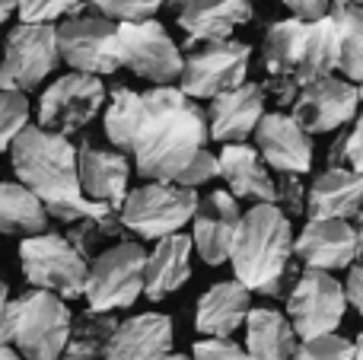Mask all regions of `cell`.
Instances as JSON below:
<instances>
[{
  "instance_id": "obj_1",
  "label": "cell",
  "mask_w": 363,
  "mask_h": 360,
  "mask_svg": "<svg viewBox=\"0 0 363 360\" xmlns=\"http://www.w3.org/2000/svg\"><path fill=\"white\" fill-rule=\"evenodd\" d=\"M147 112L134 150V169L144 182L198 189L220 176V157L207 150V108L179 86H153L144 93Z\"/></svg>"
},
{
  "instance_id": "obj_33",
  "label": "cell",
  "mask_w": 363,
  "mask_h": 360,
  "mask_svg": "<svg viewBox=\"0 0 363 360\" xmlns=\"http://www.w3.org/2000/svg\"><path fill=\"white\" fill-rule=\"evenodd\" d=\"M125 220H121V210H112L106 217H93V220H80V223H70L67 227V242L83 255L86 261H96L102 252H106V242L108 240H121L125 242Z\"/></svg>"
},
{
  "instance_id": "obj_7",
  "label": "cell",
  "mask_w": 363,
  "mask_h": 360,
  "mask_svg": "<svg viewBox=\"0 0 363 360\" xmlns=\"http://www.w3.org/2000/svg\"><path fill=\"white\" fill-rule=\"evenodd\" d=\"M252 48L239 38L226 42H201L185 45V70H182L179 89L188 99H217L223 93L245 86Z\"/></svg>"
},
{
  "instance_id": "obj_36",
  "label": "cell",
  "mask_w": 363,
  "mask_h": 360,
  "mask_svg": "<svg viewBox=\"0 0 363 360\" xmlns=\"http://www.w3.org/2000/svg\"><path fill=\"white\" fill-rule=\"evenodd\" d=\"M89 10L106 16L115 26H131V23H147L157 16L160 4L157 0H96L89 4Z\"/></svg>"
},
{
  "instance_id": "obj_13",
  "label": "cell",
  "mask_w": 363,
  "mask_h": 360,
  "mask_svg": "<svg viewBox=\"0 0 363 360\" xmlns=\"http://www.w3.org/2000/svg\"><path fill=\"white\" fill-rule=\"evenodd\" d=\"M115 35H118V26L108 23L99 13H83V16L64 19L57 26L61 64L74 67L77 74H89V77L115 74L121 67L115 61Z\"/></svg>"
},
{
  "instance_id": "obj_47",
  "label": "cell",
  "mask_w": 363,
  "mask_h": 360,
  "mask_svg": "<svg viewBox=\"0 0 363 360\" xmlns=\"http://www.w3.org/2000/svg\"><path fill=\"white\" fill-rule=\"evenodd\" d=\"M16 10H19V4H13V0H0V23H6Z\"/></svg>"
},
{
  "instance_id": "obj_10",
  "label": "cell",
  "mask_w": 363,
  "mask_h": 360,
  "mask_svg": "<svg viewBox=\"0 0 363 360\" xmlns=\"http://www.w3.org/2000/svg\"><path fill=\"white\" fill-rule=\"evenodd\" d=\"M61 64L57 26H26L19 23L4 42L0 61V93H32Z\"/></svg>"
},
{
  "instance_id": "obj_49",
  "label": "cell",
  "mask_w": 363,
  "mask_h": 360,
  "mask_svg": "<svg viewBox=\"0 0 363 360\" xmlns=\"http://www.w3.org/2000/svg\"><path fill=\"white\" fill-rule=\"evenodd\" d=\"M354 344H357V360H363V332L354 338Z\"/></svg>"
},
{
  "instance_id": "obj_4",
  "label": "cell",
  "mask_w": 363,
  "mask_h": 360,
  "mask_svg": "<svg viewBox=\"0 0 363 360\" xmlns=\"http://www.w3.org/2000/svg\"><path fill=\"white\" fill-rule=\"evenodd\" d=\"M70 310L48 291H26L4 319L0 344H13L26 360H61L70 338Z\"/></svg>"
},
{
  "instance_id": "obj_38",
  "label": "cell",
  "mask_w": 363,
  "mask_h": 360,
  "mask_svg": "<svg viewBox=\"0 0 363 360\" xmlns=\"http://www.w3.org/2000/svg\"><path fill=\"white\" fill-rule=\"evenodd\" d=\"M277 208L287 217H303L309 210V189L300 176H277Z\"/></svg>"
},
{
  "instance_id": "obj_23",
  "label": "cell",
  "mask_w": 363,
  "mask_h": 360,
  "mask_svg": "<svg viewBox=\"0 0 363 360\" xmlns=\"http://www.w3.org/2000/svg\"><path fill=\"white\" fill-rule=\"evenodd\" d=\"M172 319L163 313H140L118 325L106 360H166L172 354Z\"/></svg>"
},
{
  "instance_id": "obj_3",
  "label": "cell",
  "mask_w": 363,
  "mask_h": 360,
  "mask_svg": "<svg viewBox=\"0 0 363 360\" xmlns=\"http://www.w3.org/2000/svg\"><path fill=\"white\" fill-rule=\"evenodd\" d=\"M294 227L277 204H255V208H249V214H242L230 255L239 284L271 300L290 297L296 281L306 271V268H300V261H294Z\"/></svg>"
},
{
  "instance_id": "obj_28",
  "label": "cell",
  "mask_w": 363,
  "mask_h": 360,
  "mask_svg": "<svg viewBox=\"0 0 363 360\" xmlns=\"http://www.w3.org/2000/svg\"><path fill=\"white\" fill-rule=\"evenodd\" d=\"M48 223V208L23 182H0V233L6 236H42Z\"/></svg>"
},
{
  "instance_id": "obj_39",
  "label": "cell",
  "mask_w": 363,
  "mask_h": 360,
  "mask_svg": "<svg viewBox=\"0 0 363 360\" xmlns=\"http://www.w3.org/2000/svg\"><path fill=\"white\" fill-rule=\"evenodd\" d=\"M191 360H252L242 344L230 342V338H204L194 342Z\"/></svg>"
},
{
  "instance_id": "obj_19",
  "label": "cell",
  "mask_w": 363,
  "mask_h": 360,
  "mask_svg": "<svg viewBox=\"0 0 363 360\" xmlns=\"http://www.w3.org/2000/svg\"><path fill=\"white\" fill-rule=\"evenodd\" d=\"M264 89L262 83H245V86L223 93L207 106V125L211 140L220 144H245V137H255L258 125L264 118Z\"/></svg>"
},
{
  "instance_id": "obj_25",
  "label": "cell",
  "mask_w": 363,
  "mask_h": 360,
  "mask_svg": "<svg viewBox=\"0 0 363 360\" xmlns=\"http://www.w3.org/2000/svg\"><path fill=\"white\" fill-rule=\"evenodd\" d=\"M191 252L194 242L185 233L160 240L153 246L150 259H147V284H144L147 300L160 303V300L172 297L182 284H188V278H191Z\"/></svg>"
},
{
  "instance_id": "obj_12",
  "label": "cell",
  "mask_w": 363,
  "mask_h": 360,
  "mask_svg": "<svg viewBox=\"0 0 363 360\" xmlns=\"http://www.w3.org/2000/svg\"><path fill=\"white\" fill-rule=\"evenodd\" d=\"M106 96L108 93L99 77L70 70V74L57 77L51 86H45L42 99H38V128L67 137L96 118Z\"/></svg>"
},
{
  "instance_id": "obj_40",
  "label": "cell",
  "mask_w": 363,
  "mask_h": 360,
  "mask_svg": "<svg viewBox=\"0 0 363 360\" xmlns=\"http://www.w3.org/2000/svg\"><path fill=\"white\" fill-rule=\"evenodd\" d=\"M262 89H264V99H274V106H281V108H294L303 93L296 77H268L262 83Z\"/></svg>"
},
{
  "instance_id": "obj_42",
  "label": "cell",
  "mask_w": 363,
  "mask_h": 360,
  "mask_svg": "<svg viewBox=\"0 0 363 360\" xmlns=\"http://www.w3.org/2000/svg\"><path fill=\"white\" fill-rule=\"evenodd\" d=\"M347 166L363 176V108H360L357 118H354L351 137H347Z\"/></svg>"
},
{
  "instance_id": "obj_46",
  "label": "cell",
  "mask_w": 363,
  "mask_h": 360,
  "mask_svg": "<svg viewBox=\"0 0 363 360\" xmlns=\"http://www.w3.org/2000/svg\"><path fill=\"white\" fill-rule=\"evenodd\" d=\"M354 233H357V261L363 265V210L354 217Z\"/></svg>"
},
{
  "instance_id": "obj_43",
  "label": "cell",
  "mask_w": 363,
  "mask_h": 360,
  "mask_svg": "<svg viewBox=\"0 0 363 360\" xmlns=\"http://www.w3.org/2000/svg\"><path fill=\"white\" fill-rule=\"evenodd\" d=\"M345 291H347V303L363 316V265H354L351 271H347Z\"/></svg>"
},
{
  "instance_id": "obj_16",
  "label": "cell",
  "mask_w": 363,
  "mask_h": 360,
  "mask_svg": "<svg viewBox=\"0 0 363 360\" xmlns=\"http://www.w3.org/2000/svg\"><path fill=\"white\" fill-rule=\"evenodd\" d=\"M255 150L277 176H306L313 169V137L294 115L268 112L255 131Z\"/></svg>"
},
{
  "instance_id": "obj_35",
  "label": "cell",
  "mask_w": 363,
  "mask_h": 360,
  "mask_svg": "<svg viewBox=\"0 0 363 360\" xmlns=\"http://www.w3.org/2000/svg\"><path fill=\"white\" fill-rule=\"evenodd\" d=\"M29 128V99L23 93H0V153L13 150Z\"/></svg>"
},
{
  "instance_id": "obj_27",
  "label": "cell",
  "mask_w": 363,
  "mask_h": 360,
  "mask_svg": "<svg viewBox=\"0 0 363 360\" xmlns=\"http://www.w3.org/2000/svg\"><path fill=\"white\" fill-rule=\"evenodd\" d=\"M338 61H341V48H338V26H335V19L328 16L322 23L306 26L300 64H296V83L306 89L319 80H328L338 70Z\"/></svg>"
},
{
  "instance_id": "obj_2",
  "label": "cell",
  "mask_w": 363,
  "mask_h": 360,
  "mask_svg": "<svg viewBox=\"0 0 363 360\" xmlns=\"http://www.w3.org/2000/svg\"><path fill=\"white\" fill-rule=\"evenodd\" d=\"M13 172L29 191L42 198L48 217L61 223H80L93 217L112 214V208L96 204L83 195L80 185V147L67 137L51 134L38 125H29L10 150Z\"/></svg>"
},
{
  "instance_id": "obj_45",
  "label": "cell",
  "mask_w": 363,
  "mask_h": 360,
  "mask_svg": "<svg viewBox=\"0 0 363 360\" xmlns=\"http://www.w3.org/2000/svg\"><path fill=\"white\" fill-rule=\"evenodd\" d=\"M10 287H6V281H0V332H4V319H6V310H10Z\"/></svg>"
},
{
  "instance_id": "obj_32",
  "label": "cell",
  "mask_w": 363,
  "mask_h": 360,
  "mask_svg": "<svg viewBox=\"0 0 363 360\" xmlns=\"http://www.w3.org/2000/svg\"><path fill=\"white\" fill-rule=\"evenodd\" d=\"M303 35H306V23L300 19H277L268 26L262 42V57L268 77H296V64H300Z\"/></svg>"
},
{
  "instance_id": "obj_34",
  "label": "cell",
  "mask_w": 363,
  "mask_h": 360,
  "mask_svg": "<svg viewBox=\"0 0 363 360\" xmlns=\"http://www.w3.org/2000/svg\"><path fill=\"white\" fill-rule=\"evenodd\" d=\"M89 10V4H70V0H23L19 4V23L26 26H55V19H74L83 16Z\"/></svg>"
},
{
  "instance_id": "obj_15",
  "label": "cell",
  "mask_w": 363,
  "mask_h": 360,
  "mask_svg": "<svg viewBox=\"0 0 363 360\" xmlns=\"http://www.w3.org/2000/svg\"><path fill=\"white\" fill-rule=\"evenodd\" d=\"M239 223H242V210L230 191L213 189L207 198H201L198 214L191 220V242L204 265L220 268L223 261H230Z\"/></svg>"
},
{
  "instance_id": "obj_8",
  "label": "cell",
  "mask_w": 363,
  "mask_h": 360,
  "mask_svg": "<svg viewBox=\"0 0 363 360\" xmlns=\"http://www.w3.org/2000/svg\"><path fill=\"white\" fill-rule=\"evenodd\" d=\"M198 191L182 189V185L166 182H144L128 195L125 208H121V220H125L128 233L140 236V240H169L182 233L185 223L194 220L198 214Z\"/></svg>"
},
{
  "instance_id": "obj_24",
  "label": "cell",
  "mask_w": 363,
  "mask_h": 360,
  "mask_svg": "<svg viewBox=\"0 0 363 360\" xmlns=\"http://www.w3.org/2000/svg\"><path fill=\"white\" fill-rule=\"evenodd\" d=\"M363 210V176L354 169H325L309 185V220H351Z\"/></svg>"
},
{
  "instance_id": "obj_44",
  "label": "cell",
  "mask_w": 363,
  "mask_h": 360,
  "mask_svg": "<svg viewBox=\"0 0 363 360\" xmlns=\"http://www.w3.org/2000/svg\"><path fill=\"white\" fill-rule=\"evenodd\" d=\"M347 137H351V131H341L338 137L332 140V147H328V169H351L347 166Z\"/></svg>"
},
{
  "instance_id": "obj_17",
  "label": "cell",
  "mask_w": 363,
  "mask_h": 360,
  "mask_svg": "<svg viewBox=\"0 0 363 360\" xmlns=\"http://www.w3.org/2000/svg\"><path fill=\"white\" fill-rule=\"evenodd\" d=\"M296 259L306 271H338L357 261V233L351 220H306L296 236Z\"/></svg>"
},
{
  "instance_id": "obj_21",
  "label": "cell",
  "mask_w": 363,
  "mask_h": 360,
  "mask_svg": "<svg viewBox=\"0 0 363 360\" xmlns=\"http://www.w3.org/2000/svg\"><path fill=\"white\" fill-rule=\"evenodd\" d=\"M252 291L239 281H217L204 291L194 310V329L204 338H230L239 325L249 322Z\"/></svg>"
},
{
  "instance_id": "obj_30",
  "label": "cell",
  "mask_w": 363,
  "mask_h": 360,
  "mask_svg": "<svg viewBox=\"0 0 363 360\" xmlns=\"http://www.w3.org/2000/svg\"><path fill=\"white\" fill-rule=\"evenodd\" d=\"M118 325L121 322L112 313L86 310V313H80V316H74L67 351H64L61 360H106L108 344H112Z\"/></svg>"
},
{
  "instance_id": "obj_22",
  "label": "cell",
  "mask_w": 363,
  "mask_h": 360,
  "mask_svg": "<svg viewBox=\"0 0 363 360\" xmlns=\"http://www.w3.org/2000/svg\"><path fill=\"white\" fill-rule=\"evenodd\" d=\"M220 157V179L226 182L230 195L245 198L255 204H277V182L271 179L268 163L249 144H226Z\"/></svg>"
},
{
  "instance_id": "obj_6",
  "label": "cell",
  "mask_w": 363,
  "mask_h": 360,
  "mask_svg": "<svg viewBox=\"0 0 363 360\" xmlns=\"http://www.w3.org/2000/svg\"><path fill=\"white\" fill-rule=\"evenodd\" d=\"M19 265L35 291H48L61 300L86 293L89 261L61 233H42L19 242Z\"/></svg>"
},
{
  "instance_id": "obj_9",
  "label": "cell",
  "mask_w": 363,
  "mask_h": 360,
  "mask_svg": "<svg viewBox=\"0 0 363 360\" xmlns=\"http://www.w3.org/2000/svg\"><path fill=\"white\" fill-rule=\"evenodd\" d=\"M115 61L140 80H150L153 86H172L182 80V70H185V55L157 19L118 26Z\"/></svg>"
},
{
  "instance_id": "obj_29",
  "label": "cell",
  "mask_w": 363,
  "mask_h": 360,
  "mask_svg": "<svg viewBox=\"0 0 363 360\" xmlns=\"http://www.w3.org/2000/svg\"><path fill=\"white\" fill-rule=\"evenodd\" d=\"M144 112H147V99L144 93H134L128 86H115L108 96V108H106V140L108 147H115L118 153H131L138 150L140 140V128H144Z\"/></svg>"
},
{
  "instance_id": "obj_48",
  "label": "cell",
  "mask_w": 363,
  "mask_h": 360,
  "mask_svg": "<svg viewBox=\"0 0 363 360\" xmlns=\"http://www.w3.org/2000/svg\"><path fill=\"white\" fill-rule=\"evenodd\" d=\"M0 360H26L13 344H0Z\"/></svg>"
},
{
  "instance_id": "obj_41",
  "label": "cell",
  "mask_w": 363,
  "mask_h": 360,
  "mask_svg": "<svg viewBox=\"0 0 363 360\" xmlns=\"http://www.w3.org/2000/svg\"><path fill=\"white\" fill-rule=\"evenodd\" d=\"M287 10L294 13V19H300L306 26L322 23V19L332 16V4L328 0H287Z\"/></svg>"
},
{
  "instance_id": "obj_31",
  "label": "cell",
  "mask_w": 363,
  "mask_h": 360,
  "mask_svg": "<svg viewBox=\"0 0 363 360\" xmlns=\"http://www.w3.org/2000/svg\"><path fill=\"white\" fill-rule=\"evenodd\" d=\"M332 19L338 26V70L345 74L347 83L360 86L363 96V4L338 0V4H332Z\"/></svg>"
},
{
  "instance_id": "obj_18",
  "label": "cell",
  "mask_w": 363,
  "mask_h": 360,
  "mask_svg": "<svg viewBox=\"0 0 363 360\" xmlns=\"http://www.w3.org/2000/svg\"><path fill=\"white\" fill-rule=\"evenodd\" d=\"M128 179H131V166L125 153H118L115 147L89 144V140L80 144V185L89 201L121 210L131 195Z\"/></svg>"
},
{
  "instance_id": "obj_50",
  "label": "cell",
  "mask_w": 363,
  "mask_h": 360,
  "mask_svg": "<svg viewBox=\"0 0 363 360\" xmlns=\"http://www.w3.org/2000/svg\"><path fill=\"white\" fill-rule=\"evenodd\" d=\"M166 360H191V357H188V354H169Z\"/></svg>"
},
{
  "instance_id": "obj_14",
  "label": "cell",
  "mask_w": 363,
  "mask_h": 360,
  "mask_svg": "<svg viewBox=\"0 0 363 360\" xmlns=\"http://www.w3.org/2000/svg\"><path fill=\"white\" fill-rule=\"evenodd\" d=\"M363 108L360 86L347 83L345 77H328L300 93L294 106V121L306 134H325L345 128L351 118H357Z\"/></svg>"
},
{
  "instance_id": "obj_5",
  "label": "cell",
  "mask_w": 363,
  "mask_h": 360,
  "mask_svg": "<svg viewBox=\"0 0 363 360\" xmlns=\"http://www.w3.org/2000/svg\"><path fill=\"white\" fill-rule=\"evenodd\" d=\"M147 249L138 240L108 246L96 261H89L86 303L96 313H115L138 303L147 284Z\"/></svg>"
},
{
  "instance_id": "obj_37",
  "label": "cell",
  "mask_w": 363,
  "mask_h": 360,
  "mask_svg": "<svg viewBox=\"0 0 363 360\" xmlns=\"http://www.w3.org/2000/svg\"><path fill=\"white\" fill-rule=\"evenodd\" d=\"M294 360H357V344L345 335H325L300 342Z\"/></svg>"
},
{
  "instance_id": "obj_20",
  "label": "cell",
  "mask_w": 363,
  "mask_h": 360,
  "mask_svg": "<svg viewBox=\"0 0 363 360\" xmlns=\"http://www.w3.org/2000/svg\"><path fill=\"white\" fill-rule=\"evenodd\" d=\"M255 13L249 0H185L179 4V26L188 32L185 45L226 42Z\"/></svg>"
},
{
  "instance_id": "obj_26",
  "label": "cell",
  "mask_w": 363,
  "mask_h": 360,
  "mask_svg": "<svg viewBox=\"0 0 363 360\" xmlns=\"http://www.w3.org/2000/svg\"><path fill=\"white\" fill-rule=\"evenodd\" d=\"M296 329L284 313L271 306H255L245 322V351L252 360H294L296 357Z\"/></svg>"
},
{
  "instance_id": "obj_11",
  "label": "cell",
  "mask_w": 363,
  "mask_h": 360,
  "mask_svg": "<svg viewBox=\"0 0 363 360\" xmlns=\"http://www.w3.org/2000/svg\"><path fill=\"white\" fill-rule=\"evenodd\" d=\"M347 310V291L328 271H303L294 293L287 297V319L303 342L338 335Z\"/></svg>"
}]
</instances>
